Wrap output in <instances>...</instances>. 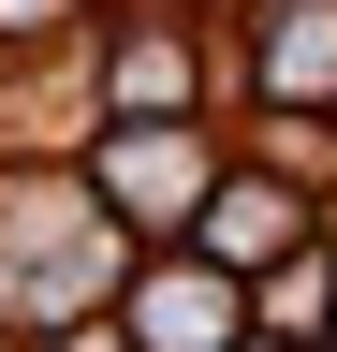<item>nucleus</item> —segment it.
Wrapping results in <instances>:
<instances>
[{
    "instance_id": "7ed1b4c3",
    "label": "nucleus",
    "mask_w": 337,
    "mask_h": 352,
    "mask_svg": "<svg viewBox=\"0 0 337 352\" xmlns=\"http://www.w3.org/2000/svg\"><path fill=\"white\" fill-rule=\"evenodd\" d=\"M337 74V0H323V15H293L279 30V88H323Z\"/></svg>"
},
{
    "instance_id": "f257e3e1",
    "label": "nucleus",
    "mask_w": 337,
    "mask_h": 352,
    "mask_svg": "<svg viewBox=\"0 0 337 352\" xmlns=\"http://www.w3.org/2000/svg\"><path fill=\"white\" fill-rule=\"evenodd\" d=\"M147 338L161 352H220V294H205V279H161L147 294Z\"/></svg>"
},
{
    "instance_id": "f03ea898",
    "label": "nucleus",
    "mask_w": 337,
    "mask_h": 352,
    "mask_svg": "<svg viewBox=\"0 0 337 352\" xmlns=\"http://www.w3.org/2000/svg\"><path fill=\"white\" fill-rule=\"evenodd\" d=\"M220 264H264L279 250V191H220V235H205Z\"/></svg>"
},
{
    "instance_id": "20e7f679",
    "label": "nucleus",
    "mask_w": 337,
    "mask_h": 352,
    "mask_svg": "<svg viewBox=\"0 0 337 352\" xmlns=\"http://www.w3.org/2000/svg\"><path fill=\"white\" fill-rule=\"evenodd\" d=\"M45 15H59V0H0V30H45Z\"/></svg>"
}]
</instances>
